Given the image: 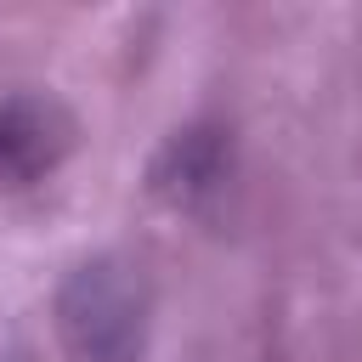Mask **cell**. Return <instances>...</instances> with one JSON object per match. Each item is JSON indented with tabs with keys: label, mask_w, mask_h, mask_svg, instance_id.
<instances>
[{
	"label": "cell",
	"mask_w": 362,
	"mask_h": 362,
	"mask_svg": "<svg viewBox=\"0 0 362 362\" xmlns=\"http://www.w3.org/2000/svg\"><path fill=\"white\" fill-rule=\"evenodd\" d=\"M62 328L85 362H130L141 339L136 288L113 266H85L62 294Z\"/></svg>",
	"instance_id": "1"
},
{
	"label": "cell",
	"mask_w": 362,
	"mask_h": 362,
	"mask_svg": "<svg viewBox=\"0 0 362 362\" xmlns=\"http://www.w3.org/2000/svg\"><path fill=\"white\" fill-rule=\"evenodd\" d=\"M74 147V119L57 96H6L0 102V192L40 181Z\"/></svg>",
	"instance_id": "2"
}]
</instances>
